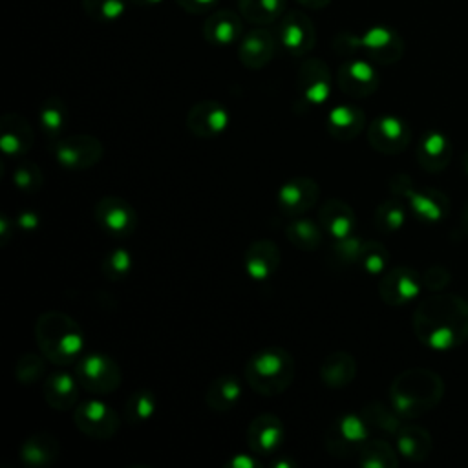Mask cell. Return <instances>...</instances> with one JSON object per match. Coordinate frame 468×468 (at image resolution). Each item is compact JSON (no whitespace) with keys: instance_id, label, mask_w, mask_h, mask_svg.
I'll list each match as a JSON object with an SVG mask.
<instances>
[{"instance_id":"6da1fadb","label":"cell","mask_w":468,"mask_h":468,"mask_svg":"<svg viewBox=\"0 0 468 468\" xmlns=\"http://www.w3.org/2000/svg\"><path fill=\"white\" fill-rule=\"evenodd\" d=\"M417 340L433 351H450L468 340V302L453 292H433L413 311Z\"/></svg>"},{"instance_id":"7a4b0ae2","label":"cell","mask_w":468,"mask_h":468,"mask_svg":"<svg viewBox=\"0 0 468 468\" xmlns=\"http://www.w3.org/2000/svg\"><path fill=\"white\" fill-rule=\"evenodd\" d=\"M35 340L48 362L58 367L75 366L86 347L84 331L77 320L57 309L38 314L35 322Z\"/></svg>"},{"instance_id":"3957f363","label":"cell","mask_w":468,"mask_h":468,"mask_svg":"<svg viewBox=\"0 0 468 468\" xmlns=\"http://www.w3.org/2000/svg\"><path fill=\"white\" fill-rule=\"evenodd\" d=\"M389 404L402 419H419L430 413L444 395V380L428 367H410L389 384Z\"/></svg>"},{"instance_id":"277c9868","label":"cell","mask_w":468,"mask_h":468,"mask_svg":"<svg viewBox=\"0 0 468 468\" xmlns=\"http://www.w3.org/2000/svg\"><path fill=\"white\" fill-rule=\"evenodd\" d=\"M294 356L280 346L263 347L245 364V380L263 397L282 395L294 380Z\"/></svg>"},{"instance_id":"5b68a950","label":"cell","mask_w":468,"mask_h":468,"mask_svg":"<svg viewBox=\"0 0 468 468\" xmlns=\"http://www.w3.org/2000/svg\"><path fill=\"white\" fill-rule=\"evenodd\" d=\"M73 373L82 389L93 395H110L122 382L119 364L106 353H84L73 366Z\"/></svg>"},{"instance_id":"8992f818","label":"cell","mask_w":468,"mask_h":468,"mask_svg":"<svg viewBox=\"0 0 468 468\" xmlns=\"http://www.w3.org/2000/svg\"><path fill=\"white\" fill-rule=\"evenodd\" d=\"M369 439V426L360 413H342L325 430V450L338 459L356 457Z\"/></svg>"},{"instance_id":"52a82bcc","label":"cell","mask_w":468,"mask_h":468,"mask_svg":"<svg viewBox=\"0 0 468 468\" xmlns=\"http://www.w3.org/2000/svg\"><path fill=\"white\" fill-rule=\"evenodd\" d=\"M55 161L68 170H88L104 155V144L91 133H71L64 135L51 144Z\"/></svg>"},{"instance_id":"ba28073f","label":"cell","mask_w":468,"mask_h":468,"mask_svg":"<svg viewBox=\"0 0 468 468\" xmlns=\"http://www.w3.org/2000/svg\"><path fill=\"white\" fill-rule=\"evenodd\" d=\"M75 428L95 441H110L121 426L117 411L101 399H88L73 408Z\"/></svg>"},{"instance_id":"9c48e42d","label":"cell","mask_w":468,"mask_h":468,"mask_svg":"<svg viewBox=\"0 0 468 468\" xmlns=\"http://www.w3.org/2000/svg\"><path fill=\"white\" fill-rule=\"evenodd\" d=\"M366 137L375 152L384 155H397L410 146L411 128L404 119L386 113L375 117L369 122Z\"/></svg>"},{"instance_id":"30bf717a","label":"cell","mask_w":468,"mask_h":468,"mask_svg":"<svg viewBox=\"0 0 468 468\" xmlns=\"http://www.w3.org/2000/svg\"><path fill=\"white\" fill-rule=\"evenodd\" d=\"M93 216L102 232L113 238H128L137 229V212L130 201L119 196H104L93 207Z\"/></svg>"},{"instance_id":"8fae6325","label":"cell","mask_w":468,"mask_h":468,"mask_svg":"<svg viewBox=\"0 0 468 468\" xmlns=\"http://www.w3.org/2000/svg\"><path fill=\"white\" fill-rule=\"evenodd\" d=\"M422 289V276L410 265L388 269L378 282V296L389 307H402L413 302Z\"/></svg>"},{"instance_id":"7c38bea8","label":"cell","mask_w":468,"mask_h":468,"mask_svg":"<svg viewBox=\"0 0 468 468\" xmlns=\"http://www.w3.org/2000/svg\"><path fill=\"white\" fill-rule=\"evenodd\" d=\"M280 46L292 57L307 55L316 42V31L303 11H287L276 27Z\"/></svg>"},{"instance_id":"4fadbf2b","label":"cell","mask_w":468,"mask_h":468,"mask_svg":"<svg viewBox=\"0 0 468 468\" xmlns=\"http://www.w3.org/2000/svg\"><path fill=\"white\" fill-rule=\"evenodd\" d=\"M320 197V186L313 177L294 176L276 192V203L283 216L298 218L311 210Z\"/></svg>"},{"instance_id":"5bb4252c","label":"cell","mask_w":468,"mask_h":468,"mask_svg":"<svg viewBox=\"0 0 468 468\" xmlns=\"http://www.w3.org/2000/svg\"><path fill=\"white\" fill-rule=\"evenodd\" d=\"M333 88V75L329 66L320 58H307L302 62L296 75V90L300 99L309 106L324 104Z\"/></svg>"},{"instance_id":"9a60e30c","label":"cell","mask_w":468,"mask_h":468,"mask_svg":"<svg viewBox=\"0 0 468 468\" xmlns=\"http://www.w3.org/2000/svg\"><path fill=\"white\" fill-rule=\"evenodd\" d=\"M230 124L227 106L214 99L196 102L186 113V130L199 139H212L221 135Z\"/></svg>"},{"instance_id":"2e32d148","label":"cell","mask_w":468,"mask_h":468,"mask_svg":"<svg viewBox=\"0 0 468 468\" xmlns=\"http://www.w3.org/2000/svg\"><path fill=\"white\" fill-rule=\"evenodd\" d=\"M336 84L344 95L364 99L378 90L380 77L369 60L351 58L338 68Z\"/></svg>"},{"instance_id":"e0dca14e","label":"cell","mask_w":468,"mask_h":468,"mask_svg":"<svg viewBox=\"0 0 468 468\" xmlns=\"http://www.w3.org/2000/svg\"><path fill=\"white\" fill-rule=\"evenodd\" d=\"M377 64H395L404 53V42L397 31L386 26L369 27L362 37H358V51Z\"/></svg>"},{"instance_id":"ac0fdd59","label":"cell","mask_w":468,"mask_h":468,"mask_svg":"<svg viewBox=\"0 0 468 468\" xmlns=\"http://www.w3.org/2000/svg\"><path fill=\"white\" fill-rule=\"evenodd\" d=\"M285 430L272 413L256 415L247 426V444L254 455H274L282 448Z\"/></svg>"},{"instance_id":"d6986e66","label":"cell","mask_w":468,"mask_h":468,"mask_svg":"<svg viewBox=\"0 0 468 468\" xmlns=\"http://www.w3.org/2000/svg\"><path fill=\"white\" fill-rule=\"evenodd\" d=\"M278 35L265 27H256L249 31L238 48L239 62L249 69L265 68L278 51Z\"/></svg>"},{"instance_id":"ffe728a7","label":"cell","mask_w":468,"mask_h":468,"mask_svg":"<svg viewBox=\"0 0 468 468\" xmlns=\"http://www.w3.org/2000/svg\"><path fill=\"white\" fill-rule=\"evenodd\" d=\"M453 155V146L448 135L439 130H426L417 143V165L428 174H439L448 168Z\"/></svg>"},{"instance_id":"44dd1931","label":"cell","mask_w":468,"mask_h":468,"mask_svg":"<svg viewBox=\"0 0 468 468\" xmlns=\"http://www.w3.org/2000/svg\"><path fill=\"white\" fill-rule=\"evenodd\" d=\"M280 261L282 254L278 245L267 238L254 239L243 254L245 272L254 282H267L269 278H272L280 267Z\"/></svg>"},{"instance_id":"7402d4cb","label":"cell","mask_w":468,"mask_h":468,"mask_svg":"<svg viewBox=\"0 0 468 468\" xmlns=\"http://www.w3.org/2000/svg\"><path fill=\"white\" fill-rule=\"evenodd\" d=\"M35 141L29 121L20 113H4L0 119V148L7 157L26 155Z\"/></svg>"},{"instance_id":"603a6c76","label":"cell","mask_w":468,"mask_h":468,"mask_svg":"<svg viewBox=\"0 0 468 468\" xmlns=\"http://www.w3.org/2000/svg\"><path fill=\"white\" fill-rule=\"evenodd\" d=\"M80 384L75 373H68L64 369L49 373L42 382V397L46 404L55 411L73 410L79 402Z\"/></svg>"},{"instance_id":"cb8c5ba5","label":"cell","mask_w":468,"mask_h":468,"mask_svg":"<svg viewBox=\"0 0 468 468\" xmlns=\"http://www.w3.org/2000/svg\"><path fill=\"white\" fill-rule=\"evenodd\" d=\"M411 214L424 223H439L448 216L450 199L437 188H417L413 186L406 197Z\"/></svg>"},{"instance_id":"d4e9b609","label":"cell","mask_w":468,"mask_h":468,"mask_svg":"<svg viewBox=\"0 0 468 468\" xmlns=\"http://www.w3.org/2000/svg\"><path fill=\"white\" fill-rule=\"evenodd\" d=\"M243 33V16L232 9H216L203 24V37L212 46H230Z\"/></svg>"},{"instance_id":"484cf974","label":"cell","mask_w":468,"mask_h":468,"mask_svg":"<svg viewBox=\"0 0 468 468\" xmlns=\"http://www.w3.org/2000/svg\"><path fill=\"white\" fill-rule=\"evenodd\" d=\"M327 133L340 143L356 139L366 128V115L355 104H338L331 108L325 122Z\"/></svg>"},{"instance_id":"4316f807","label":"cell","mask_w":468,"mask_h":468,"mask_svg":"<svg viewBox=\"0 0 468 468\" xmlns=\"http://www.w3.org/2000/svg\"><path fill=\"white\" fill-rule=\"evenodd\" d=\"M318 221L325 234H329L333 239H340L355 232L356 216L351 205H347L342 199L331 197L320 207Z\"/></svg>"},{"instance_id":"83f0119b","label":"cell","mask_w":468,"mask_h":468,"mask_svg":"<svg viewBox=\"0 0 468 468\" xmlns=\"http://www.w3.org/2000/svg\"><path fill=\"white\" fill-rule=\"evenodd\" d=\"M60 455V442L48 431L29 435L20 446V459L29 468H48Z\"/></svg>"},{"instance_id":"f1b7e54d","label":"cell","mask_w":468,"mask_h":468,"mask_svg":"<svg viewBox=\"0 0 468 468\" xmlns=\"http://www.w3.org/2000/svg\"><path fill=\"white\" fill-rule=\"evenodd\" d=\"M395 444L397 452L411 463L426 461L433 450L430 431L419 424H402L395 433Z\"/></svg>"},{"instance_id":"f546056e","label":"cell","mask_w":468,"mask_h":468,"mask_svg":"<svg viewBox=\"0 0 468 468\" xmlns=\"http://www.w3.org/2000/svg\"><path fill=\"white\" fill-rule=\"evenodd\" d=\"M318 375L322 384L331 389L346 388L356 377V360L347 351H333L322 360Z\"/></svg>"},{"instance_id":"4dcf8cb0","label":"cell","mask_w":468,"mask_h":468,"mask_svg":"<svg viewBox=\"0 0 468 468\" xmlns=\"http://www.w3.org/2000/svg\"><path fill=\"white\" fill-rule=\"evenodd\" d=\"M243 395V388L238 377L219 375L212 378L205 389V404L216 413H227L234 410Z\"/></svg>"},{"instance_id":"1f68e13d","label":"cell","mask_w":468,"mask_h":468,"mask_svg":"<svg viewBox=\"0 0 468 468\" xmlns=\"http://www.w3.org/2000/svg\"><path fill=\"white\" fill-rule=\"evenodd\" d=\"M324 229L320 225V221L298 216L292 218L287 227H285V236L287 239L300 250H316L320 249L322 241H324Z\"/></svg>"},{"instance_id":"d6a6232c","label":"cell","mask_w":468,"mask_h":468,"mask_svg":"<svg viewBox=\"0 0 468 468\" xmlns=\"http://www.w3.org/2000/svg\"><path fill=\"white\" fill-rule=\"evenodd\" d=\"M68 124V108L60 97H48L38 110V126L44 135L55 143L64 137V130Z\"/></svg>"},{"instance_id":"836d02e7","label":"cell","mask_w":468,"mask_h":468,"mask_svg":"<svg viewBox=\"0 0 468 468\" xmlns=\"http://www.w3.org/2000/svg\"><path fill=\"white\" fill-rule=\"evenodd\" d=\"M243 20L256 26H267L280 20L287 11V0H238Z\"/></svg>"},{"instance_id":"e575fe53","label":"cell","mask_w":468,"mask_h":468,"mask_svg":"<svg viewBox=\"0 0 468 468\" xmlns=\"http://www.w3.org/2000/svg\"><path fill=\"white\" fill-rule=\"evenodd\" d=\"M397 450L384 439H367L356 459L364 468H397L399 457Z\"/></svg>"},{"instance_id":"d590c367","label":"cell","mask_w":468,"mask_h":468,"mask_svg":"<svg viewBox=\"0 0 468 468\" xmlns=\"http://www.w3.org/2000/svg\"><path fill=\"white\" fill-rule=\"evenodd\" d=\"M360 415L364 417L366 424L369 426V430H377V431H382V433H388V435H395L399 431V428L402 426V417L389 406L382 404V402H367Z\"/></svg>"},{"instance_id":"8d00e7d4","label":"cell","mask_w":468,"mask_h":468,"mask_svg":"<svg viewBox=\"0 0 468 468\" xmlns=\"http://www.w3.org/2000/svg\"><path fill=\"white\" fill-rule=\"evenodd\" d=\"M406 223V208L402 205V199L391 197L377 205L373 212V225L382 234H395L399 232Z\"/></svg>"},{"instance_id":"74e56055","label":"cell","mask_w":468,"mask_h":468,"mask_svg":"<svg viewBox=\"0 0 468 468\" xmlns=\"http://www.w3.org/2000/svg\"><path fill=\"white\" fill-rule=\"evenodd\" d=\"M159 400L152 389H137L133 391L124 404V415L130 424H144L148 422L157 411Z\"/></svg>"},{"instance_id":"f35d334b","label":"cell","mask_w":468,"mask_h":468,"mask_svg":"<svg viewBox=\"0 0 468 468\" xmlns=\"http://www.w3.org/2000/svg\"><path fill=\"white\" fill-rule=\"evenodd\" d=\"M46 356L42 353H33L26 351L22 353L16 362H15V378L22 386H33L38 380H42L44 371H46Z\"/></svg>"},{"instance_id":"ab89813d","label":"cell","mask_w":468,"mask_h":468,"mask_svg":"<svg viewBox=\"0 0 468 468\" xmlns=\"http://www.w3.org/2000/svg\"><path fill=\"white\" fill-rule=\"evenodd\" d=\"M362 238L351 234L340 239H333L331 247H329V263H335L338 267H349V265H358V258L364 247Z\"/></svg>"},{"instance_id":"60d3db41","label":"cell","mask_w":468,"mask_h":468,"mask_svg":"<svg viewBox=\"0 0 468 468\" xmlns=\"http://www.w3.org/2000/svg\"><path fill=\"white\" fill-rule=\"evenodd\" d=\"M388 263H389V252L386 245L377 239H366L358 258L360 269L369 276H378V274L382 276L388 271Z\"/></svg>"},{"instance_id":"b9f144b4","label":"cell","mask_w":468,"mask_h":468,"mask_svg":"<svg viewBox=\"0 0 468 468\" xmlns=\"http://www.w3.org/2000/svg\"><path fill=\"white\" fill-rule=\"evenodd\" d=\"M133 258L124 247L112 249L101 261V272L108 282H121L132 272Z\"/></svg>"},{"instance_id":"7bdbcfd3","label":"cell","mask_w":468,"mask_h":468,"mask_svg":"<svg viewBox=\"0 0 468 468\" xmlns=\"http://www.w3.org/2000/svg\"><path fill=\"white\" fill-rule=\"evenodd\" d=\"M13 185L24 194H37L44 186V174L33 161H18L13 168Z\"/></svg>"},{"instance_id":"ee69618b","label":"cell","mask_w":468,"mask_h":468,"mask_svg":"<svg viewBox=\"0 0 468 468\" xmlns=\"http://www.w3.org/2000/svg\"><path fill=\"white\" fill-rule=\"evenodd\" d=\"M82 7L90 18L101 24L117 22L124 9L126 0H82Z\"/></svg>"},{"instance_id":"f6af8a7d","label":"cell","mask_w":468,"mask_h":468,"mask_svg":"<svg viewBox=\"0 0 468 468\" xmlns=\"http://www.w3.org/2000/svg\"><path fill=\"white\" fill-rule=\"evenodd\" d=\"M452 274L444 265H430L422 274V287L431 292H441L450 283Z\"/></svg>"},{"instance_id":"bcb514c9","label":"cell","mask_w":468,"mask_h":468,"mask_svg":"<svg viewBox=\"0 0 468 468\" xmlns=\"http://www.w3.org/2000/svg\"><path fill=\"white\" fill-rule=\"evenodd\" d=\"M179 4V7H183L185 11L192 13V15H203L212 11L219 0H176Z\"/></svg>"},{"instance_id":"7dc6e473","label":"cell","mask_w":468,"mask_h":468,"mask_svg":"<svg viewBox=\"0 0 468 468\" xmlns=\"http://www.w3.org/2000/svg\"><path fill=\"white\" fill-rule=\"evenodd\" d=\"M15 221H16V227H20V229L26 230V232H33V230H37L38 225H40V218H38V214L33 212V210H22V212L15 218Z\"/></svg>"},{"instance_id":"c3c4849f","label":"cell","mask_w":468,"mask_h":468,"mask_svg":"<svg viewBox=\"0 0 468 468\" xmlns=\"http://www.w3.org/2000/svg\"><path fill=\"white\" fill-rule=\"evenodd\" d=\"M15 225H16L15 219H11V218L5 216V214H0V245H2V247H5V245L9 243V239L13 238V234H15Z\"/></svg>"},{"instance_id":"681fc988","label":"cell","mask_w":468,"mask_h":468,"mask_svg":"<svg viewBox=\"0 0 468 468\" xmlns=\"http://www.w3.org/2000/svg\"><path fill=\"white\" fill-rule=\"evenodd\" d=\"M227 466H229V468H258L260 463H258V459L252 457V455L238 453V455H234V457L229 461Z\"/></svg>"},{"instance_id":"f907efd6","label":"cell","mask_w":468,"mask_h":468,"mask_svg":"<svg viewBox=\"0 0 468 468\" xmlns=\"http://www.w3.org/2000/svg\"><path fill=\"white\" fill-rule=\"evenodd\" d=\"M296 2L307 9H324L329 5L331 0H296Z\"/></svg>"},{"instance_id":"816d5d0a","label":"cell","mask_w":468,"mask_h":468,"mask_svg":"<svg viewBox=\"0 0 468 468\" xmlns=\"http://www.w3.org/2000/svg\"><path fill=\"white\" fill-rule=\"evenodd\" d=\"M461 230L468 236V199H466V203L463 205V210H461Z\"/></svg>"},{"instance_id":"f5cc1de1","label":"cell","mask_w":468,"mask_h":468,"mask_svg":"<svg viewBox=\"0 0 468 468\" xmlns=\"http://www.w3.org/2000/svg\"><path fill=\"white\" fill-rule=\"evenodd\" d=\"M137 7H155L159 5L163 0H132Z\"/></svg>"},{"instance_id":"db71d44e","label":"cell","mask_w":468,"mask_h":468,"mask_svg":"<svg viewBox=\"0 0 468 468\" xmlns=\"http://www.w3.org/2000/svg\"><path fill=\"white\" fill-rule=\"evenodd\" d=\"M272 466L274 468H292L294 461H291V459H278V461L272 463Z\"/></svg>"},{"instance_id":"11a10c76","label":"cell","mask_w":468,"mask_h":468,"mask_svg":"<svg viewBox=\"0 0 468 468\" xmlns=\"http://www.w3.org/2000/svg\"><path fill=\"white\" fill-rule=\"evenodd\" d=\"M461 166H463V170H464V174H466V177H468V150H464V154H463Z\"/></svg>"}]
</instances>
